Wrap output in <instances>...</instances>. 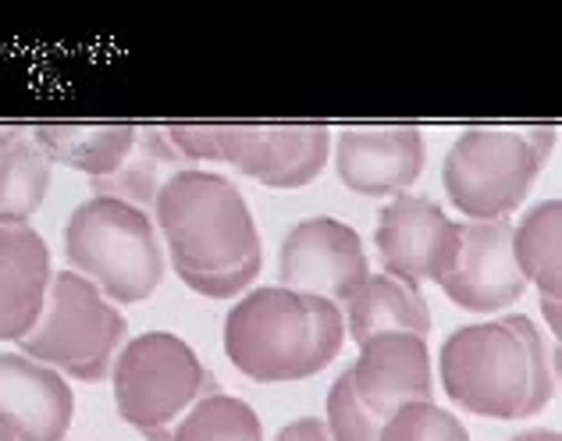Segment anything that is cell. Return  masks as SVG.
I'll list each match as a JSON object with an SVG mask.
<instances>
[{
  "label": "cell",
  "instance_id": "25",
  "mask_svg": "<svg viewBox=\"0 0 562 441\" xmlns=\"http://www.w3.org/2000/svg\"><path fill=\"white\" fill-rule=\"evenodd\" d=\"M509 441H562V438H559V431H552V428H535V431L513 434Z\"/></svg>",
  "mask_w": 562,
  "mask_h": 441
},
{
  "label": "cell",
  "instance_id": "14",
  "mask_svg": "<svg viewBox=\"0 0 562 441\" xmlns=\"http://www.w3.org/2000/svg\"><path fill=\"white\" fill-rule=\"evenodd\" d=\"M76 395L61 371L25 352H0V428L19 441H65Z\"/></svg>",
  "mask_w": 562,
  "mask_h": 441
},
{
  "label": "cell",
  "instance_id": "26",
  "mask_svg": "<svg viewBox=\"0 0 562 441\" xmlns=\"http://www.w3.org/2000/svg\"><path fill=\"white\" fill-rule=\"evenodd\" d=\"M0 441H19V438H14L11 431H4V428H0Z\"/></svg>",
  "mask_w": 562,
  "mask_h": 441
},
{
  "label": "cell",
  "instance_id": "13",
  "mask_svg": "<svg viewBox=\"0 0 562 441\" xmlns=\"http://www.w3.org/2000/svg\"><path fill=\"white\" fill-rule=\"evenodd\" d=\"M360 403L384 423L398 406L435 399L431 349L424 335L389 331L360 346L357 363L349 366Z\"/></svg>",
  "mask_w": 562,
  "mask_h": 441
},
{
  "label": "cell",
  "instance_id": "15",
  "mask_svg": "<svg viewBox=\"0 0 562 441\" xmlns=\"http://www.w3.org/2000/svg\"><path fill=\"white\" fill-rule=\"evenodd\" d=\"M50 285V249L29 225H0V342H22Z\"/></svg>",
  "mask_w": 562,
  "mask_h": 441
},
{
  "label": "cell",
  "instance_id": "5",
  "mask_svg": "<svg viewBox=\"0 0 562 441\" xmlns=\"http://www.w3.org/2000/svg\"><path fill=\"white\" fill-rule=\"evenodd\" d=\"M552 146L555 128H467L441 160V182L470 220L513 217Z\"/></svg>",
  "mask_w": 562,
  "mask_h": 441
},
{
  "label": "cell",
  "instance_id": "6",
  "mask_svg": "<svg viewBox=\"0 0 562 441\" xmlns=\"http://www.w3.org/2000/svg\"><path fill=\"white\" fill-rule=\"evenodd\" d=\"M111 385L117 417L150 441H171V428L186 409L217 392L214 374L186 338L171 331H146L125 342L114 357Z\"/></svg>",
  "mask_w": 562,
  "mask_h": 441
},
{
  "label": "cell",
  "instance_id": "18",
  "mask_svg": "<svg viewBox=\"0 0 562 441\" xmlns=\"http://www.w3.org/2000/svg\"><path fill=\"white\" fill-rule=\"evenodd\" d=\"M50 160L33 128L0 125V225H29L50 189Z\"/></svg>",
  "mask_w": 562,
  "mask_h": 441
},
{
  "label": "cell",
  "instance_id": "2",
  "mask_svg": "<svg viewBox=\"0 0 562 441\" xmlns=\"http://www.w3.org/2000/svg\"><path fill=\"white\" fill-rule=\"evenodd\" d=\"M446 395L492 420H527L552 403L555 363L538 325L524 314L456 328L438 357Z\"/></svg>",
  "mask_w": 562,
  "mask_h": 441
},
{
  "label": "cell",
  "instance_id": "4",
  "mask_svg": "<svg viewBox=\"0 0 562 441\" xmlns=\"http://www.w3.org/2000/svg\"><path fill=\"white\" fill-rule=\"evenodd\" d=\"M65 257L114 306L150 299L165 282V249L154 217L111 196H90L71 211Z\"/></svg>",
  "mask_w": 562,
  "mask_h": 441
},
{
  "label": "cell",
  "instance_id": "9",
  "mask_svg": "<svg viewBox=\"0 0 562 441\" xmlns=\"http://www.w3.org/2000/svg\"><path fill=\"white\" fill-rule=\"evenodd\" d=\"M371 278L360 231L338 217H306L281 242L278 285L346 306Z\"/></svg>",
  "mask_w": 562,
  "mask_h": 441
},
{
  "label": "cell",
  "instance_id": "22",
  "mask_svg": "<svg viewBox=\"0 0 562 441\" xmlns=\"http://www.w3.org/2000/svg\"><path fill=\"white\" fill-rule=\"evenodd\" d=\"M378 441H470V431L446 406L427 399V403L398 406L395 414L384 420Z\"/></svg>",
  "mask_w": 562,
  "mask_h": 441
},
{
  "label": "cell",
  "instance_id": "7",
  "mask_svg": "<svg viewBox=\"0 0 562 441\" xmlns=\"http://www.w3.org/2000/svg\"><path fill=\"white\" fill-rule=\"evenodd\" d=\"M128 320L93 282L76 271L50 274L40 320L22 338V352L86 385L111 377L114 357L122 352Z\"/></svg>",
  "mask_w": 562,
  "mask_h": 441
},
{
  "label": "cell",
  "instance_id": "3",
  "mask_svg": "<svg viewBox=\"0 0 562 441\" xmlns=\"http://www.w3.org/2000/svg\"><path fill=\"white\" fill-rule=\"evenodd\" d=\"M225 357L260 385L321 374L346 342L342 306L268 285L246 292L225 317Z\"/></svg>",
  "mask_w": 562,
  "mask_h": 441
},
{
  "label": "cell",
  "instance_id": "19",
  "mask_svg": "<svg viewBox=\"0 0 562 441\" xmlns=\"http://www.w3.org/2000/svg\"><path fill=\"white\" fill-rule=\"evenodd\" d=\"M33 139L50 165L103 179L128 157L136 125H36Z\"/></svg>",
  "mask_w": 562,
  "mask_h": 441
},
{
  "label": "cell",
  "instance_id": "11",
  "mask_svg": "<svg viewBox=\"0 0 562 441\" xmlns=\"http://www.w3.org/2000/svg\"><path fill=\"white\" fill-rule=\"evenodd\" d=\"M441 292L470 314H502L527 292V278L513 257V220L460 225V257L441 278Z\"/></svg>",
  "mask_w": 562,
  "mask_h": 441
},
{
  "label": "cell",
  "instance_id": "17",
  "mask_svg": "<svg viewBox=\"0 0 562 441\" xmlns=\"http://www.w3.org/2000/svg\"><path fill=\"white\" fill-rule=\"evenodd\" d=\"M342 314L349 320V338L363 346L367 338L409 331V335H431V306H427L420 285H409L392 274H371L363 289L352 296Z\"/></svg>",
  "mask_w": 562,
  "mask_h": 441
},
{
  "label": "cell",
  "instance_id": "21",
  "mask_svg": "<svg viewBox=\"0 0 562 441\" xmlns=\"http://www.w3.org/2000/svg\"><path fill=\"white\" fill-rule=\"evenodd\" d=\"M263 428L257 409L225 392L203 395L171 428V441H260Z\"/></svg>",
  "mask_w": 562,
  "mask_h": 441
},
{
  "label": "cell",
  "instance_id": "1",
  "mask_svg": "<svg viewBox=\"0 0 562 441\" xmlns=\"http://www.w3.org/2000/svg\"><path fill=\"white\" fill-rule=\"evenodd\" d=\"M154 225L165 235L175 274L206 299H232L257 282L263 242L249 203L232 179L186 168L160 189Z\"/></svg>",
  "mask_w": 562,
  "mask_h": 441
},
{
  "label": "cell",
  "instance_id": "20",
  "mask_svg": "<svg viewBox=\"0 0 562 441\" xmlns=\"http://www.w3.org/2000/svg\"><path fill=\"white\" fill-rule=\"evenodd\" d=\"M513 257L527 285L541 289V299H559L562 285V203L544 200L513 225Z\"/></svg>",
  "mask_w": 562,
  "mask_h": 441
},
{
  "label": "cell",
  "instance_id": "23",
  "mask_svg": "<svg viewBox=\"0 0 562 441\" xmlns=\"http://www.w3.org/2000/svg\"><path fill=\"white\" fill-rule=\"evenodd\" d=\"M328 434L331 441H378L384 423L360 403L357 388H352V374H338L328 388Z\"/></svg>",
  "mask_w": 562,
  "mask_h": 441
},
{
  "label": "cell",
  "instance_id": "10",
  "mask_svg": "<svg viewBox=\"0 0 562 441\" xmlns=\"http://www.w3.org/2000/svg\"><path fill=\"white\" fill-rule=\"evenodd\" d=\"M374 242L384 274L409 285L441 282L460 257V225L427 196L398 193L378 214Z\"/></svg>",
  "mask_w": 562,
  "mask_h": 441
},
{
  "label": "cell",
  "instance_id": "16",
  "mask_svg": "<svg viewBox=\"0 0 562 441\" xmlns=\"http://www.w3.org/2000/svg\"><path fill=\"white\" fill-rule=\"evenodd\" d=\"M186 157L179 154V146L171 143L168 125H150V128H136V139H132L128 157L117 165L111 174L93 179V196H111L132 203L150 214L157 203L160 189L168 185L179 171H186Z\"/></svg>",
  "mask_w": 562,
  "mask_h": 441
},
{
  "label": "cell",
  "instance_id": "12",
  "mask_svg": "<svg viewBox=\"0 0 562 441\" xmlns=\"http://www.w3.org/2000/svg\"><path fill=\"white\" fill-rule=\"evenodd\" d=\"M331 146L338 179L360 196H398L424 171V132L417 125H352Z\"/></svg>",
  "mask_w": 562,
  "mask_h": 441
},
{
  "label": "cell",
  "instance_id": "8",
  "mask_svg": "<svg viewBox=\"0 0 562 441\" xmlns=\"http://www.w3.org/2000/svg\"><path fill=\"white\" fill-rule=\"evenodd\" d=\"M186 165H232L260 185L303 189L331 157L324 125H168Z\"/></svg>",
  "mask_w": 562,
  "mask_h": 441
},
{
  "label": "cell",
  "instance_id": "24",
  "mask_svg": "<svg viewBox=\"0 0 562 441\" xmlns=\"http://www.w3.org/2000/svg\"><path fill=\"white\" fill-rule=\"evenodd\" d=\"M274 441H331V434H328V423H324V420H317V417H300V420L285 423V428L278 431Z\"/></svg>",
  "mask_w": 562,
  "mask_h": 441
}]
</instances>
